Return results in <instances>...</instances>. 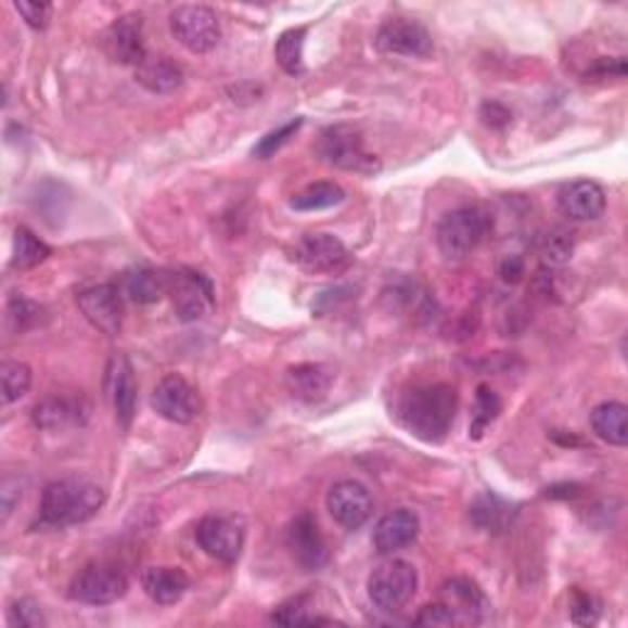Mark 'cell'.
I'll return each instance as SVG.
<instances>
[{
    "label": "cell",
    "mask_w": 628,
    "mask_h": 628,
    "mask_svg": "<svg viewBox=\"0 0 628 628\" xmlns=\"http://www.w3.org/2000/svg\"><path fill=\"white\" fill-rule=\"evenodd\" d=\"M459 396L449 383H423L402 393L398 420L412 437L427 445H439L454 425Z\"/></svg>",
    "instance_id": "6da1fadb"
},
{
    "label": "cell",
    "mask_w": 628,
    "mask_h": 628,
    "mask_svg": "<svg viewBox=\"0 0 628 628\" xmlns=\"http://www.w3.org/2000/svg\"><path fill=\"white\" fill-rule=\"evenodd\" d=\"M106 494L101 486L84 479H62L44 486L40 515L44 526L69 528L87 523L101 511Z\"/></svg>",
    "instance_id": "7a4b0ae2"
},
{
    "label": "cell",
    "mask_w": 628,
    "mask_h": 628,
    "mask_svg": "<svg viewBox=\"0 0 628 628\" xmlns=\"http://www.w3.org/2000/svg\"><path fill=\"white\" fill-rule=\"evenodd\" d=\"M491 227V217L479 206H459L439 219L435 231L437 248L449 260H462L482 246Z\"/></svg>",
    "instance_id": "3957f363"
},
{
    "label": "cell",
    "mask_w": 628,
    "mask_h": 628,
    "mask_svg": "<svg viewBox=\"0 0 628 628\" xmlns=\"http://www.w3.org/2000/svg\"><path fill=\"white\" fill-rule=\"evenodd\" d=\"M317 155L322 157L326 165L336 167V170L356 172L373 177L381 172V163L376 155L366 153L363 138L351 126H332L317 140Z\"/></svg>",
    "instance_id": "277c9868"
},
{
    "label": "cell",
    "mask_w": 628,
    "mask_h": 628,
    "mask_svg": "<svg viewBox=\"0 0 628 628\" xmlns=\"http://www.w3.org/2000/svg\"><path fill=\"white\" fill-rule=\"evenodd\" d=\"M418 592V569L406 560H386L371 572L369 599L381 612H400Z\"/></svg>",
    "instance_id": "5b68a950"
},
{
    "label": "cell",
    "mask_w": 628,
    "mask_h": 628,
    "mask_svg": "<svg viewBox=\"0 0 628 628\" xmlns=\"http://www.w3.org/2000/svg\"><path fill=\"white\" fill-rule=\"evenodd\" d=\"M290 258L309 275H339L354 264L351 251L332 233H305L290 248Z\"/></svg>",
    "instance_id": "8992f818"
},
{
    "label": "cell",
    "mask_w": 628,
    "mask_h": 628,
    "mask_svg": "<svg viewBox=\"0 0 628 628\" xmlns=\"http://www.w3.org/2000/svg\"><path fill=\"white\" fill-rule=\"evenodd\" d=\"M167 295L172 299L177 320L182 322H200L206 315H212L214 305H217L212 280L192 268H182L170 273Z\"/></svg>",
    "instance_id": "52a82bcc"
},
{
    "label": "cell",
    "mask_w": 628,
    "mask_h": 628,
    "mask_svg": "<svg viewBox=\"0 0 628 628\" xmlns=\"http://www.w3.org/2000/svg\"><path fill=\"white\" fill-rule=\"evenodd\" d=\"M170 30L175 40L192 54H206L221 40V25L217 13L206 5H180L170 15Z\"/></svg>",
    "instance_id": "ba28073f"
},
{
    "label": "cell",
    "mask_w": 628,
    "mask_h": 628,
    "mask_svg": "<svg viewBox=\"0 0 628 628\" xmlns=\"http://www.w3.org/2000/svg\"><path fill=\"white\" fill-rule=\"evenodd\" d=\"M128 579L124 572L106 562H93L84 567L69 585V597L79 604L106 606L126 594Z\"/></svg>",
    "instance_id": "9c48e42d"
},
{
    "label": "cell",
    "mask_w": 628,
    "mask_h": 628,
    "mask_svg": "<svg viewBox=\"0 0 628 628\" xmlns=\"http://www.w3.org/2000/svg\"><path fill=\"white\" fill-rule=\"evenodd\" d=\"M196 542L209 557L233 565L243 552L246 526L236 515H206L196 526Z\"/></svg>",
    "instance_id": "30bf717a"
},
{
    "label": "cell",
    "mask_w": 628,
    "mask_h": 628,
    "mask_svg": "<svg viewBox=\"0 0 628 628\" xmlns=\"http://www.w3.org/2000/svg\"><path fill=\"white\" fill-rule=\"evenodd\" d=\"M376 50L398 57H430L433 54V35L427 27L410 17H390L376 33Z\"/></svg>",
    "instance_id": "8fae6325"
},
{
    "label": "cell",
    "mask_w": 628,
    "mask_h": 628,
    "mask_svg": "<svg viewBox=\"0 0 628 628\" xmlns=\"http://www.w3.org/2000/svg\"><path fill=\"white\" fill-rule=\"evenodd\" d=\"M77 305L91 326H97L103 334L116 336L124 326V295L116 285L103 283L84 287L77 295Z\"/></svg>",
    "instance_id": "7c38bea8"
},
{
    "label": "cell",
    "mask_w": 628,
    "mask_h": 628,
    "mask_svg": "<svg viewBox=\"0 0 628 628\" xmlns=\"http://www.w3.org/2000/svg\"><path fill=\"white\" fill-rule=\"evenodd\" d=\"M150 406L172 425H190L200 415V400H196L194 388L177 373H170L157 383Z\"/></svg>",
    "instance_id": "4fadbf2b"
},
{
    "label": "cell",
    "mask_w": 628,
    "mask_h": 628,
    "mask_svg": "<svg viewBox=\"0 0 628 628\" xmlns=\"http://www.w3.org/2000/svg\"><path fill=\"white\" fill-rule=\"evenodd\" d=\"M326 511L346 530H359L373 513L371 491L361 482H339L326 494Z\"/></svg>",
    "instance_id": "5bb4252c"
},
{
    "label": "cell",
    "mask_w": 628,
    "mask_h": 628,
    "mask_svg": "<svg viewBox=\"0 0 628 628\" xmlns=\"http://www.w3.org/2000/svg\"><path fill=\"white\" fill-rule=\"evenodd\" d=\"M287 548L293 552L297 565L307 572L322 569L326 560H330L324 536L320 533V526H317V518L309 511H303L290 523Z\"/></svg>",
    "instance_id": "9a60e30c"
},
{
    "label": "cell",
    "mask_w": 628,
    "mask_h": 628,
    "mask_svg": "<svg viewBox=\"0 0 628 628\" xmlns=\"http://www.w3.org/2000/svg\"><path fill=\"white\" fill-rule=\"evenodd\" d=\"M103 50L114 62L126 64V67H138L148 57L143 40V17L140 15H120L103 35Z\"/></svg>",
    "instance_id": "2e32d148"
},
{
    "label": "cell",
    "mask_w": 628,
    "mask_h": 628,
    "mask_svg": "<svg viewBox=\"0 0 628 628\" xmlns=\"http://www.w3.org/2000/svg\"><path fill=\"white\" fill-rule=\"evenodd\" d=\"M108 398L114 402L116 420L120 430H128L136 418V400H138V381L133 373V366L126 359L124 354H116L108 361Z\"/></svg>",
    "instance_id": "e0dca14e"
},
{
    "label": "cell",
    "mask_w": 628,
    "mask_h": 628,
    "mask_svg": "<svg viewBox=\"0 0 628 628\" xmlns=\"http://www.w3.org/2000/svg\"><path fill=\"white\" fill-rule=\"evenodd\" d=\"M557 206L572 221H597L606 212V194L592 180H577L562 187Z\"/></svg>",
    "instance_id": "ac0fdd59"
},
{
    "label": "cell",
    "mask_w": 628,
    "mask_h": 628,
    "mask_svg": "<svg viewBox=\"0 0 628 628\" xmlns=\"http://www.w3.org/2000/svg\"><path fill=\"white\" fill-rule=\"evenodd\" d=\"M420 533V518L415 511L398 509L383 515L379 521L376 530H373V548L379 555H393L402 548H408L415 542Z\"/></svg>",
    "instance_id": "d6986e66"
},
{
    "label": "cell",
    "mask_w": 628,
    "mask_h": 628,
    "mask_svg": "<svg viewBox=\"0 0 628 628\" xmlns=\"http://www.w3.org/2000/svg\"><path fill=\"white\" fill-rule=\"evenodd\" d=\"M445 604L452 608L459 624H479L489 614V599L479 585L466 577H454L443 585Z\"/></svg>",
    "instance_id": "ffe728a7"
},
{
    "label": "cell",
    "mask_w": 628,
    "mask_h": 628,
    "mask_svg": "<svg viewBox=\"0 0 628 628\" xmlns=\"http://www.w3.org/2000/svg\"><path fill=\"white\" fill-rule=\"evenodd\" d=\"M334 373L324 363H297L285 373V386L290 396L303 402L322 400L332 388Z\"/></svg>",
    "instance_id": "44dd1931"
},
{
    "label": "cell",
    "mask_w": 628,
    "mask_h": 628,
    "mask_svg": "<svg viewBox=\"0 0 628 628\" xmlns=\"http://www.w3.org/2000/svg\"><path fill=\"white\" fill-rule=\"evenodd\" d=\"M143 589L155 604L172 606L190 592V577L180 567H148L143 572Z\"/></svg>",
    "instance_id": "7402d4cb"
},
{
    "label": "cell",
    "mask_w": 628,
    "mask_h": 628,
    "mask_svg": "<svg viewBox=\"0 0 628 628\" xmlns=\"http://www.w3.org/2000/svg\"><path fill=\"white\" fill-rule=\"evenodd\" d=\"M136 81L153 93H172L182 87L184 72L170 57H148L136 67Z\"/></svg>",
    "instance_id": "603a6c76"
},
{
    "label": "cell",
    "mask_w": 628,
    "mask_h": 628,
    "mask_svg": "<svg viewBox=\"0 0 628 628\" xmlns=\"http://www.w3.org/2000/svg\"><path fill=\"white\" fill-rule=\"evenodd\" d=\"M87 418V408L74 398H47L35 408L33 420L42 430H62L69 425H81Z\"/></svg>",
    "instance_id": "cb8c5ba5"
},
{
    "label": "cell",
    "mask_w": 628,
    "mask_h": 628,
    "mask_svg": "<svg viewBox=\"0 0 628 628\" xmlns=\"http://www.w3.org/2000/svg\"><path fill=\"white\" fill-rule=\"evenodd\" d=\"M167 285H170V273L148 266L133 268L124 280L126 295L138 305L157 303L163 295H167Z\"/></svg>",
    "instance_id": "d4e9b609"
},
{
    "label": "cell",
    "mask_w": 628,
    "mask_h": 628,
    "mask_svg": "<svg viewBox=\"0 0 628 628\" xmlns=\"http://www.w3.org/2000/svg\"><path fill=\"white\" fill-rule=\"evenodd\" d=\"M592 430L597 437L614 447L628 445V408L624 402L608 400L592 410Z\"/></svg>",
    "instance_id": "484cf974"
},
{
    "label": "cell",
    "mask_w": 628,
    "mask_h": 628,
    "mask_svg": "<svg viewBox=\"0 0 628 628\" xmlns=\"http://www.w3.org/2000/svg\"><path fill=\"white\" fill-rule=\"evenodd\" d=\"M472 521L482 530L503 533L513 521V509L505 501H501L499 496L482 494L479 499L472 503Z\"/></svg>",
    "instance_id": "4316f807"
},
{
    "label": "cell",
    "mask_w": 628,
    "mask_h": 628,
    "mask_svg": "<svg viewBox=\"0 0 628 628\" xmlns=\"http://www.w3.org/2000/svg\"><path fill=\"white\" fill-rule=\"evenodd\" d=\"M50 256H52V248L47 246L40 236H35V233L27 227L15 229V239H13V268L15 270H33L40 264H44Z\"/></svg>",
    "instance_id": "83f0119b"
},
{
    "label": "cell",
    "mask_w": 628,
    "mask_h": 628,
    "mask_svg": "<svg viewBox=\"0 0 628 628\" xmlns=\"http://www.w3.org/2000/svg\"><path fill=\"white\" fill-rule=\"evenodd\" d=\"M344 200L346 192L336 182H315L305 187L303 192H297L293 200H290V206H293L295 212H322L332 209V206L342 204Z\"/></svg>",
    "instance_id": "f1b7e54d"
},
{
    "label": "cell",
    "mask_w": 628,
    "mask_h": 628,
    "mask_svg": "<svg viewBox=\"0 0 628 628\" xmlns=\"http://www.w3.org/2000/svg\"><path fill=\"white\" fill-rule=\"evenodd\" d=\"M305 27H293V30L280 35L275 42V60L290 77L305 74Z\"/></svg>",
    "instance_id": "f546056e"
},
{
    "label": "cell",
    "mask_w": 628,
    "mask_h": 628,
    "mask_svg": "<svg viewBox=\"0 0 628 628\" xmlns=\"http://www.w3.org/2000/svg\"><path fill=\"white\" fill-rule=\"evenodd\" d=\"M572 251H575V239H572V233L567 229L555 227V229L542 233V236L538 239L540 260L548 268L565 266L567 260L572 258Z\"/></svg>",
    "instance_id": "4dcf8cb0"
},
{
    "label": "cell",
    "mask_w": 628,
    "mask_h": 628,
    "mask_svg": "<svg viewBox=\"0 0 628 628\" xmlns=\"http://www.w3.org/2000/svg\"><path fill=\"white\" fill-rule=\"evenodd\" d=\"M270 624L278 626H332V618H322L312 614L307 597H295L290 602L280 604L273 614H270Z\"/></svg>",
    "instance_id": "1f68e13d"
},
{
    "label": "cell",
    "mask_w": 628,
    "mask_h": 628,
    "mask_svg": "<svg viewBox=\"0 0 628 628\" xmlns=\"http://www.w3.org/2000/svg\"><path fill=\"white\" fill-rule=\"evenodd\" d=\"M501 398L489 386H479L476 388V406H474V415H472V425H469V437L472 439H482L486 427H489L496 418L501 415Z\"/></svg>",
    "instance_id": "d6a6232c"
},
{
    "label": "cell",
    "mask_w": 628,
    "mask_h": 628,
    "mask_svg": "<svg viewBox=\"0 0 628 628\" xmlns=\"http://www.w3.org/2000/svg\"><path fill=\"white\" fill-rule=\"evenodd\" d=\"M0 383H3V402L21 400L33 386V371L23 361H3L0 366Z\"/></svg>",
    "instance_id": "836d02e7"
},
{
    "label": "cell",
    "mask_w": 628,
    "mask_h": 628,
    "mask_svg": "<svg viewBox=\"0 0 628 628\" xmlns=\"http://www.w3.org/2000/svg\"><path fill=\"white\" fill-rule=\"evenodd\" d=\"M569 614L572 621L579 626H594L599 621V614H602V604L599 599L589 592H582V589H572L569 597Z\"/></svg>",
    "instance_id": "e575fe53"
},
{
    "label": "cell",
    "mask_w": 628,
    "mask_h": 628,
    "mask_svg": "<svg viewBox=\"0 0 628 628\" xmlns=\"http://www.w3.org/2000/svg\"><path fill=\"white\" fill-rule=\"evenodd\" d=\"M299 128H303V118H295L283 128L270 130V133L260 138L258 145L253 148V157H258V161H268V157H273L280 148L290 143V138H293Z\"/></svg>",
    "instance_id": "d590c367"
},
{
    "label": "cell",
    "mask_w": 628,
    "mask_h": 628,
    "mask_svg": "<svg viewBox=\"0 0 628 628\" xmlns=\"http://www.w3.org/2000/svg\"><path fill=\"white\" fill-rule=\"evenodd\" d=\"M8 626L13 628H44V614L40 604H35L33 599H17L8 608Z\"/></svg>",
    "instance_id": "8d00e7d4"
},
{
    "label": "cell",
    "mask_w": 628,
    "mask_h": 628,
    "mask_svg": "<svg viewBox=\"0 0 628 628\" xmlns=\"http://www.w3.org/2000/svg\"><path fill=\"white\" fill-rule=\"evenodd\" d=\"M8 315H11V320L15 322L17 330L25 332V330H30V326L40 324L42 307L30 303L27 297H13L11 307H8Z\"/></svg>",
    "instance_id": "74e56055"
},
{
    "label": "cell",
    "mask_w": 628,
    "mask_h": 628,
    "mask_svg": "<svg viewBox=\"0 0 628 628\" xmlns=\"http://www.w3.org/2000/svg\"><path fill=\"white\" fill-rule=\"evenodd\" d=\"M15 11L21 13L23 21L33 27V30H44L50 25L52 5L50 3H33V0H15Z\"/></svg>",
    "instance_id": "f35d334b"
},
{
    "label": "cell",
    "mask_w": 628,
    "mask_h": 628,
    "mask_svg": "<svg viewBox=\"0 0 628 628\" xmlns=\"http://www.w3.org/2000/svg\"><path fill=\"white\" fill-rule=\"evenodd\" d=\"M415 626H457V616L452 608H449L445 602H439V604H427L420 608V614L415 616V621H412Z\"/></svg>",
    "instance_id": "ab89813d"
},
{
    "label": "cell",
    "mask_w": 628,
    "mask_h": 628,
    "mask_svg": "<svg viewBox=\"0 0 628 628\" xmlns=\"http://www.w3.org/2000/svg\"><path fill=\"white\" fill-rule=\"evenodd\" d=\"M23 496V486L17 476H5L3 486H0V499H3V521L11 518V513L15 509V503L21 501Z\"/></svg>",
    "instance_id": "60d3db41"
},
{
    "label": "cell",
    "mask_w": 628,
    "mask_h": 628,
    "mask_svg": "<svg viewBox=\"0 0 628 628\" xmlns=\"http://www.w3.org/2000/svg\"><path fill=\"white\" fill-rule=\"evenodd\" d=\"M499 275L503 278V283H521L523 275H526V260L521 256H505L499 266Z\"/></svg>",
    "instance_id": "b9f144b4"
},
{
    "label": "cell",
    "mask_w": 628,
    "mask_h": 628,
    "mask_svg": "<svg viewBox=\"0 0 628 628\" xmlns=\"http://www.w3.org/2000/svg\"><path fill=\"white\" fill-rule=\"evenodd\" d=\"M482 118H484V124L486 126H491V128H503V126H509L511 124V111L501 106V103H484V108H482Z\"/></svg>",
    "instance_id": "7bdbcfd3"
},
{
    "label": "cell",
    "mask_w": 628,
    "mask_h": 628,
    "mask_svg": "<svg viewBox=\"0 0 628 628\" xmlns=\"http://www.w3.org/2000/svg\"><path fill=\"white\" fill-rule=\"evenodd\" d=\"M577 486L575 484H562V486H552L548 489L550 499H572V496H577Z\"/></svg>",
    "instance_id": "ee69618b"
}]
</instances>
